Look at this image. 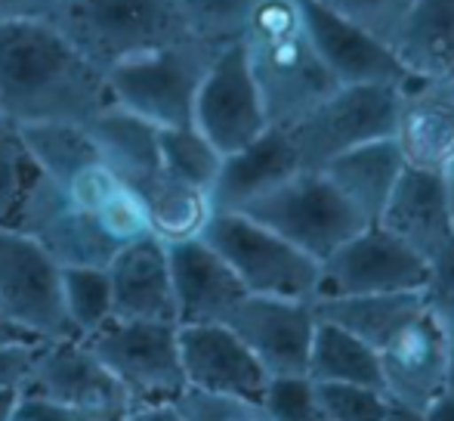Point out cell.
<instances>
[{
  "label": "cell",
  "instance_id": "cell-1",
  "mask_svg": "<svg viewBox=\"0 0 454 421\" xmlns=\"http://www.w3.org/2000/svg\"><path fill=\"white\" fill-rule=\"evenodd\" d=\"M108 103L106 72L50 19L0 22V115L16 124H87Z\"/></svg>",
  "mask_w": 454,
  "mask_h": 421
},
{
  "label": "cell",
  "instance_id": "cell-2",
  "mask_svg": "<svg viewBox=\"0 0 454 421\" xmlns=\"http://www.w3.org/2000/svg\"><path fill=\"white\" fill-rule=\"evenodd\" d=\"M239 41L270 124H294L337 87L312 47L303 0H254Z\"/></svg>",
  "mask_w": 454,
  "mask_h": 421
},
{
  "label": "cell",
  "instance_id": "cell-3",
  "mask_svg": "<svg viewBox=\"0 0 454 421\" xmlns=\"http://www.w3.org/2000/svg\"><path fill=\"white\" fill-rule=\"evenodd\" d=\"M50 22L99 72L192 37L176 0H62Z\"/></svg>",
  "mask_w": 454,
  "mask_h": 421
},
{
  "label": "cell",
  "instance_id": "cell-4",
  "mask_svg": "<svg viewBox=\"0 0 454 421\" xmlns=\"http://www.w3.org/2000/svg\"><path fill=\"white\" fill-rule=\"evenodd\" d=\"M214 50V44L192 35L133 56L106 72L108 97L114 106L152 121L155 127L192 124L195 93Z\"/></svg>",
  "mask_w": 454,
  "mask_h": 421
},
{
  "label": "cell",
  "instance_id": "cell-5",
  "mask_svg": "<svg viewBox=\"0 0 454 421\" xmlns=\"http://www.w3.org/2000/svg\"><path fill=\"white\" fill-rule=\"evenodd\" d=\"M201 239L232 266L247 295L312 301L318 260L241 210H214Z\"/></svg>",
  "mask_w": 454,
  "mask_h": 421
},
{
  "label": "cell",
  "instance_id": "cell-6",
  "mask_svg": "<svg viewBox=\"0 0 454 421\" xmlns=\"http://www.w3.org/2000/svg\"><path fill=\"white\" fill-rule=\"evenodd\" d=\"M405 87V84H402ZM399 84H347L334 87L303 118L287 124L303 171H322L331 158L393 137L399 118Z\"/></svg>",
  "mask_w": 454,
  "mask_h": 421
},
{
  "label": "cell",
  "instance_id": "cell-7",
  "mask_svg": "<svg viewBox=\"0 0 454 421\" xmlns=\"http://www.w3.org/2000/svg\"><path fill=\"white\" fill-rule=\"evenodd\" d=\"M241 214L270 226L318 264L368 223L322 171H297L291 180L241 208Z\"/></svg>",
  "mask_w": 454,
  "mask_h": 421
},
{
  "label": "cell",
  "instance_id": "cell-8",
  "mask_svg": "<svg viewBox=\"0 0 454 421\" xmlns=\"http://www.w3.org/2000/svg\"><path fill=\"white\" fill-rule=\"evenodd\" d=\"M84 341L118 378L133 406L174 403L185 391L176 322L112 319Z\"/></svg>",
  "mask_w": 454,
  "mask_h": 421
},
{
  "label": "cell",
  "instance_id": "cell-9",
  "mask_svg": "<svg viewBox=\"0 0 454 421\" xmlns=\"http://www.w3.org/2000/svg\"><path fill=\"white\" fill-rule=\"evenodd\" d=\"M0 310L43 341L74 335L62 307V266L12 223H0Z\"/></svg>",
  "mask_w": 454,
  "mask_h": 421
},
{
  "label": "cell",
  "instance_id": "cell-10",
  "mask_svg": "<svg viewBox=\"0 0 454 421\" xmlns=\"http://www.w3.org/2000/svg\"><path fill=\"white\" fill-rule=\"evenodd\" d=\"M427 264L411 245L383 229L364 223L340 248L318 264L316 298L383 295V291H420L427 282Z\"/></svg>",
  "mask_w": 454,
  "mask_h": 421
},
{
  "label": "cell",
  "instance_id": "cell-11",
  "mask_svg": "<svg viewBox=\"0 0 454 421\" xmlns=\"http://www.w3.org/2000/svg\"><path fill=\"white\" fill-rule=\"evenodd\" d=\"M12 226L41 242L59 266H106L121 251L99 210L68 195L37 168Z\"/></svg>",
  "mask_w": 454,
  "mask_h": 421
},
{
  "label": "cell",
  "instance_id": "cell-12",
  "mask_svg": "<svg viewBox=\"0 0 454 421\" xmlns=\"http://www.w3.org/2000/svg\"><path fill=\"white\" fill-rule=\"evenodd\" d=\"M192 124L223 155L247 146L270 127V115L241 41H229L214 50L195 93Z\"/></svg>",
  "mask_w": 454,
  "mask_h": 421
},
{
  "label": "cell",
  "instance_id": "cell-13",
  "mask_svg": "<svg viewBox=\"0 0 454 421\" xmlns=\"http://www.w3.org/2000/svg\"><path fill=\"white\" fill-rule=\"evenodd\" d=\"M22 391L112 421L133 409L130 397L118 385V378L102 366L90 344L74 335L41 341Z\"/></svg>",
  "mask_w": 454,
  "mask_h": 421
},
{
  "label": "cell",
  "instance_id": "cell-14",
  "mask_svg": "<svg viewBox=\"0 0 454 421\" xmlns=\"http://www.w3.org/2000/svg\"><path fill=\"white\" fill-rule=\"evenodd\" d=\"M226 325L247 344L270 378L306 375L316 310L312 301L245 295L226 316Z\"/></svg>",
  "mask_w": 454,
  "mask_h": 421
},
{
  "label": "cell",
  "instance_id": "cell-15",
  "mask_svg": "<svg viewBox=\"0 0 454 421\" xmlns=\"http://www.w3.org/2000/svg\"><path fill=\"white\" fill-rule=\"evenodd\" d=\"M303 19L322 66L337 87L347 84H408V72L389 41L371 35L353 19L340 16L318 0H303Z\"/></svg>",
  "mask_w": 454,
  "mask_h": 421
},
{
  "label": "cell",
  "instance_id": "cell-16",
  "mask_svg": "<svg viewBox=\"0 0 454 421\" xmlns=\"http://www.w3.org/2000/svg\"><path fill=\"white\" fill-rule=\"evenodd\" d=\"M377 353H380V385L393 403L427 409V403H433L445 391L449 329L427 307L408 319Z\"/></svg>",
  "mask_w": 454,
  "mask_h": 421
},
{
  "label": "cell",
  "instance_id": "cell-17",
  "mask_svg": "<svg viewBox=\"0 0 454 421\" xmlns=\"http://www.w3.org/2000/svg\"><path fill=\"white\" fill-rule=\"evenodd\" d=\"M185 387L263 400L270 375L226 322L176 325Z\"/></svg>",
  "mask_w": 454,
  "mask_h": 421
},
{
  "label": "cell",
  "instance_id": "cell-18",
  "mask_svg": "<svg viewBox=\"0 0 454 421\" xmlns=\"http://www.w3.org/2000/svg\"><path fill=\"white\" fill-rule=\"evenodd\" d=\"M170 282H174L176 325L226 322L232 307L247 295L232 266L201 239L168 242Z\"/></svg>",
  "mask_w": 454,
  "mask_h": 421
},
{
  "label": "cell",
  "instance_id": "cell-19",
  "mask_svg": "<svg viewBox=\"0 0 454 421\" xmlns=\"http://www.w3.org/2000/svg\"><path fill=\"white\" fill-rule=\"evenodd\" d=\"M393 137L408 164L445 174L454 164V78L408 81Z\"/></svg>",
  "mask_w": 454,
  "mask_h": 421
},
{
  "label": "cell",
  "instance_id": "cell-20",
  "mask_svg": "<svg viewBox=\"0 0 454 421\" xmlns=\"http://www.w3.org/2000/svg\"><path fill=\"white\" fill-rule=\"evenodd\" d=\"M112 285L114 319H149L176 322L174 282H170L168 242L158 235H139L127 242L106 264Z\"/></svg>",
  "mask_w": 454,
  "mask_h": 421
},
{
  "label": "cell",
  "instance_id": "cell-21",
  "mask_svg": "<svg viewBox=\"0 0 454 421\" xmlns=\"http://www.w3.org/2000/svg\"><path fill=\"white\" fill-rule=\"evenodd\" d=\"M374 223L399 235L430 264V258L454 239L445 174L408 164Z\"/></svg>",
  "mask_w": 454,
  "mask_h": 421
},
{
  "label": "cell",
  "instance_id": "cell-22",
  "mask_svg": "<svg viewBox=\"0 0 454 421\" xmlns=\"http://www.w3.org/2000/svg\"><path fill=\"white\" fill-rule=\"evenodd\" d=\"M303 171L294 139L285 127L270 124L257 139L223 155L220 174L210 189L214 210H241L260 195L272 193L285 180Z\"/></svg>",
  "mask_w": 454,
  "mask_h": 421
},
{
  "label": "cell",
  "instance_id": "cell-23",
  "mask_svg": "<svg viewBox=\"0 0 454 421\" xmlns=\"http://www.w3.org/2000/svg\"><path fill=\"white\" fill-rule=\"evenodd\" d=\"M405 168L408 162L395 137H383L331 158L322 174L334 183L337 193L359 210L364 220L374 223Z\"/></svg>",
  "mask_w": 454,
  "mask_h": 421
},
{
  "label": "cell",
  "instance_id": "cell-24",
  "mask_svg": "<svg viewBox=\"0 0 454 421\" xmlns=\"http://www.w3.org/2000/svg\"><path fill=\"white\" fill-rule=\"evenodd\" d=\"M389 47L408 78H454V0H414Z\"/></svg>",
  "mask_w": 454,
  "mask_h": 421
},
{
  "label": "cell",
  "instance_id": "cell-25",
  "mask_svg": "<svg viewBox=\"0 0 454 421\" xmlns=\"http://www.w3.org/2000/svg\"><path fill=\"white\" fill-rule=\"evenodd\" d=\"M99 158L114 177L133 187L155 171H161L158 158V127L127 108L108 103L99 115L87 121Z\"/></svg>",
  "mask_w": 454,
  "mask_h": 421
},
{
  "label": "cell",
  "instance_id": "cell-26",
  "mask_svg": "<svg viewBox=\"0 0 454 421\" xmlns=\"http://www.w3.org/2000/svg\"><path fill=\"white\" fill-rule=\"evenodd\" d=\"M312 310L318 319L340 325L380 350L408 319L424 310V295L420 291H383V295L312 298Z\"/></svg>",
  "mask_w": 454,
  "mask_h": 421
},
{
  "label": "cell",
  "instance_id": "cell-27",
  "mask_svg": "<svg viewBox=\"0 0 454 421\" xmlns=\"http://www.w3.org/2000/svg\"><path fill=\"white\" fill-rule=\"evenodd\" d=\"M130 189L143 202L152 235H158L161 242L195 239V235L204 233L210 214H214L210 193L189 187V183L176 180L164 171H155L145 180L133 183Z\"/></svg>",
  "mask_w": 454,
  "mask_h": 421
},
{
  "label": "cell",
  "instance_id": "cell-28",
  "mask_svg": "<svg viewBox=\"0 0 454 421\" xmlns=\"http://www.w3.org/2000/svg\"><path fill=\"white\" fill-rule=\"evenodd\" d=\"M306 378L316 385H380V353L353 331L316 316Z\"/></svg>",
  "mask_w": 454,
  "mask_h": 421
},
{
  "label": "cell",
  "instance_id": "cell-29",
  "mask_svg": "<svg viewBox=\"0 0 454 421\" xmlns=\"http://www.w3.org/2000/svg\"><path fill=\"white\" fill-rule=\"evenodd\" d=\"M19 133L31 164L50 180H66L87 164L102 162L87 124L41 121V124H19Z\"/></svg>",
  "mask_w": 454,
  "mask_h": 421
},
{
  "label": "cell",
  "instance_id": "cell-30",
  "mask_svg": "<svg viewBox=\"0 0 454 421\" xmlns=\"http://www.w3.org/2000/svg\"><path fill=\"white\" fill-rule=\"evenodd\" d=\"M158 158L161 171L176 180L210 193L223 164V152L195 124L158 127Z\"/></svg>",
  "mask_w": 454,
  "mask_h": 421
},
{
  "label": "cell",
  "instance_id": "cell-31",
  "mask_svg": "<svg viewBox=\"0 0 454 421\" xmlns=\"http://www.w3.org/2000/svg\"><path fill=\"white\" fill-rule=\"evenodd\" d=\"M62 307L78 338H90L112 322V285L106 266H62Z\"/></svg>",
  "mask_w": 454,
  "mask_h": 421
},
{
  "label": "cell",
  "instance_id": "cell-32",
  "mask_svg": "<svg viewBox=\"0 0 454 421\" xmlns=\"http://www.w3.org/2000/svg\"><path fill=\"white\" fill-rule=\"evenodd\" d=\"M31 177H35V164L22 143L19 124L0 115V223L16 220Z\"/></svg>",
  "mask_w": 454,
  "mask_h": 421
},
{
  "label": "cell",
  "instance_id": "cell-33",
  "mask_svg": "<svg viewBox=\"0 0 454 421\" xmlns=\"http://www.w3.org/2000/svg\"><path fill=\"white\" fill-rule=\"evenodd\" d=\"M316 403L325 421H383L393 400L383 387L368 385H316Z\"/></svg>",
  "mask_w": 454,
  "mask_h": 421
},
{
  "label": "cell",
  "instance_id": "cell-34",
  "mask_svg": "<svg viewBox=\"0 0 454 421\" xmlns=\"http://www.w3.org/2000/svg\"><path fill=\"white\" fill-rule=\"evenodd\" d=\"M176 4H180L192 35L214 47H223L229 41H239L254 0H176Z\"/></svg>",
  "mask_w": 454,
  "mask_h": 421
},
{
  "label": "cell",
  "instance_id": "cell-35",
  "mask_svg": "<svg viewBox=\"0 0 454 421\" xmlns=\"http://www.w3.org/2000/svg\"><path fill=\"white\" fill-rule=\"evenodd\" d=\"M185 421H275L263 400L229 397V393H207L185 387L174 400Z\"/></svg>",
  "mask_w": 454,
  "mask_h": 421
},
{
  "label": "cell",
  "instance_id": "cell-36",
  "mask_svg": "<svg viewBox=\"0 0 454 421\" xmlns=\"http://www.w3.org/2000/svg\"><path fill=\"white\" fill-rule=\"evenodd\" d=\"M263 406L275 421H322L316 403V387L306 375H278L270 378Z\"/></svg>",
  "mask_w": 454,
  "mask_h": 421
},
{
  "label": "cell",
  "instance_id": "cell-37",
  "mask_svg": "<svg viewBox=\"0 0 454 421\" xmlns=\"http://www.w3.org/2000/svg\"><path fill=\"white\" fill-rule=\"evenodd\" d=\"M318 4L331 6L340 16L353 19L356 25L368 28L371 35L393 41L395 28L402 25V19L408 16V10L414 6V0H318Z\"/></svg>",
  "mask_w": 454,
  "mask_h": 421
},
{
  "label": "cell",
  "instance_id": "cell-38",
  "mask_svg": "<svg viewBox=\"0 0 454 421\" xmlns=\"http://www.w3.org/2000/svg\"><path fill=\"white\" fill-rule=\"evenodd\" d=\"M420 295H424V307L445 329L454 331V239L436 258H430V270H427V282Z\"/></svg>",
  "mask_w": 454,
  "mask_h": 421
},
{
  "label": "cell",
  "instance_id": "cell-39",
  "mask_svg": "<svg viewBox=\"0 0 454 421\" xmlns=\"http://www.w3.org/2000/svg\"><path fill=\"white\" fill-rule=\"evenodd\" d=\"M12 421H112L93 416V412L74 409V406L66 403H53L47 397H37V393H19L16 412H12Z\"/></svg>",
  "mask_w": 454,
  "mask_h": 421
},
{
  "label": "cell",
  "instance_id": "cell-40",
  "mask_svg": "<svg viewBox=\"0 0 454 421\" xmlns=\"http://www.w3.org/2000/svg\"><path fill=\"white\" fill-rule=\"evenodd\" d=\"M37 347H41V341L6 344V347H0V391H6V387L22 391L31 375V366H35Z\"/></svg>",
  "mask_w": 454,
  "mask_h": 421
},
{
  "label": "cell",
  "instance_id": "cell-41",
  "mask_svg": "<svg viewBox=\"0 0 454 421\" xmlns=\"http://www.w3.org/2000/svg\"><path fill=\"white\" fill-rule=\"evenodd\" d=\"M62 0H0V22H22V19H53Z\"/></svg>",
  "mask_w": 454,
  "mask_h": 421
},
{
  "label": "cell",
  "instance_id": "cell-42",
  "mask_svg": "<svg viewBox=\"0 0 454 421\" xmlns=\"http://www.w3.org/2000/svg\"><path fill=\"white\" fill-rule=\"evenodd\" d=\"M114 421H185V418L180 416V409L174 403H155V406H133V409H127L124 416Z\"/></svg>",
  "mask_w": 454,
  "mask_h": 421
},
{
  "label": "cell",
  "instance_id": "cell-43",
  "mask_svg": "<svg viewBox=\"0 0 454 421\" xmlns=\"http://www.w3.org/2000/svg\"><path fill=\"white\" fill-rule=\"evenodd\" d=\"M31 341H43V338H37L35 331H28L25 325H19L16 319H10L0 310V347H6V344H31Z\"/></svg>",
  "mask_w": 454,
  "mask_h": 421
},
{
  "label": "cell",
  "instance_id": "cell-44",
  "mask_svg": "<svg viewBox=\"0 0 454 421\" xmlns=\"http://www.w3.org/2000/svg\"><path fill=\"white\" fill-rule=\"evenodd\" d=\"M424 418L427 421H454V393L442 391L433 403H427Z\"/></svg>",
  "mask_w": 454,
  "mask_h": 421
},
{
  "label": "cell",
  "instance_id": "cell-45",
  "mask_svg": "<svg viewBox=\"0 0 454 421\" xmlns=\"http://www.w3.org/2000/svg\"><path fill=\"white\" fill-rule=\"evenodd\" d=\"M383 421H427V418H424V409H408V406L389 403V412Z\"/></svg>",
  "mask_w": 454,
  "mask_h": 421
},
{
  "label": "cell",
  "instance_id": "cell-46",
  "mask_svg": "<svg viewBox=\"0 0 454 421\" xmlns=\"http://www.w3.org/2000/svg\"><path fill=\"white\" fill-rule=\"evenodd\" d=\"M19 393L16 387H6L0 391V421H12V412H16V403H19Z\"/></svg>",
  "mask_w": 454,
  "mask_h": 421
},
{
  "label": "cell",
  "instance_id": "cell-47",
  "mask_svg": "<svg viewBox=\"0 0 454 421\" xmlns=\"http://www.w3.org/2000/svg\"><path fill=\"white\" fill-rule=\"evenodd\" d=\"M445 391L454 393V331H449V362H445Z\"/></svg>",
  "mask_w": 454,
  "mask_h": 421
},
{
  "label": "cell",
  "instance_id": "cell-48",
  "mask_svg": "<svg viewBox=\"0 0 454 421\" xmlns=\"http://www.w3.org/2000/svg\"><path fill=\"white\" fill-rule=\"evenodd\" d=\"M445 189H449V210H451V223H454V164L445 171Z\"/></svg>",
  "mask_w": 454,
  "mask_h": 421
},
{
  "label": "cell",
  "instance_id": "cell-49",
  "mask_svg": "<svg viewBox=\"0 0 454 421\" xmlns=\"http://www.w3.org/2000/svg\"><path fill=\"white\" fill-rule=\"evenodd\" d=\"M322 421H325V418H322Z\"/></svg>",
  "mask_w": 454,
  "mask_h": 421
}]
</instances>
